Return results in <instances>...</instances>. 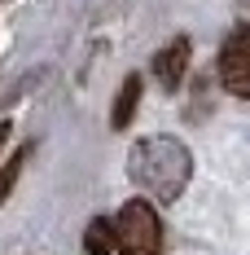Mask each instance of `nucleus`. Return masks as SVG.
I'll list each match as a JSON object with an SVG mask.
<instances>
[{"instance_id":"obj_1","label":"nucleus","mask_w":250,"mask_h":255,"mask_svg":"<svg viewBox=\"0 0 250 255\" xmlns=\"http://www.w3.org/2000/svg\"><path fill=\"white\" fill-rule=\"evenodd\" d=\"M132 176H136L141 189H150L154 198L171 203V198L184 194V185L193 176V158L175 136H145L132 150Z\"/></svg>"},{"instance_id":"obj_2","label":"nucleus","mask_w":250,"mask_h":255,"mask_svg":"<svg viewBox=\"0 0 250 255\" xmlns=\"http://www.w3.org/2000/svg\"><path fill=\"white\" fill-rule=\"evenodd\" d=\"M114 251L119 255H163V225L145 198L123 203L114 216Z\"/></svg>"},{"instance_id":"obj_3","label":"nucleus","mask_w":250,"mask_h":255,"mask_svg":"<svg viewBox=\"0 0 250 255\" xmlns=\"http://www.w3.org/2000/svg\"><path fill=\"white\" fill-rule=\"evenodd\" d=\"M220 79L233 97H246L250 102V26L233 31L220 49Z\"/></svg>"},{"instance_id":"obj_4","label":"nucleus","mask_w":250,"mask_h":255,"mask_svg":"<svg viewBox=\"0 0 250 255\" xmlns=\"http://www.w3.org/2000/svg\"><path fill=\"white\" fill-rule=\"evenodd\" d=\"M184 66H189V40H171L167 49L154 57V75L163 79V88H180Z\"/></svg>"},{"instance_id":"obj_5","label":"nucleus","mask_w":250,"mask_h":255,"mask_svg":"<svg viewBox=\"0 0 250 255\" xmlns=\"http://www.w3.org/2000/svg\"><path fill=\"white\" fill-rule=\"evenodd\" d=\"M136 102H141V75H127V84L119 88V97H114L110 124H114V128H127V124H132V115H136Z\"/></svg>"},{"instance_id":"obj_6","label":"nucleus","mask_w":250,"mask_h":255,"mask_svg":"<svg viewBox=\"0 0 250 255\" xmlns=\"http://www.w3.org/2000/svg\"><path fill=\"white\" fill-rule=\"evenodd\" d=\"M83 251L88 255H110L114 251V225L110 220H92L88 233H83Z\"/></svg>"},{"instance_id":"obj_7","label":"nucleus","mask_w":250,"mask_h":255,"mask_svg":"<svg viewBox=\"0 0 250 255\" xmlns=\"http://www.w3.org/2000/svg\"><path fill=\"white\" fill-rule=\"evenodd\" d=\"M4 136H9V124H0V145H4Z\"/></svg>"},{"instance_id":"obj_8","label":"nucleus","mask_w":250,"mask_h":255,"mask_svg":"<svg viewBox=\"0 0 250 255\" xmlns=\"http://www.w3.org/2000/svg\"><path fill=\"white\" fill-rule=\"evenodd\" d=\"M246 9H250V4H246Z\"/></svg>"}]
</instances>
